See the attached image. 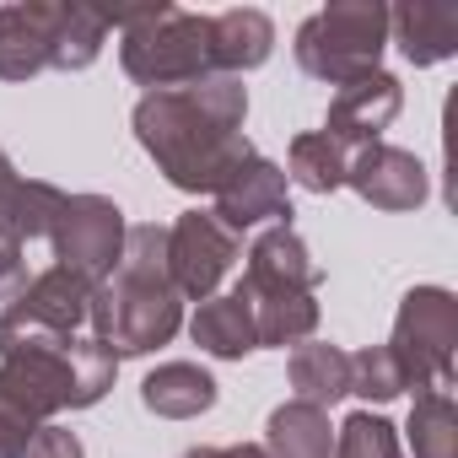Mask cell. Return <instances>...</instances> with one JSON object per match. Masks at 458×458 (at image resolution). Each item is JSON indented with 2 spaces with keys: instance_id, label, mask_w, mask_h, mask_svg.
I'll list each match as a JSON object with an SVG mask.
<instances>
[{
  "instance_id": "cell-1",
  "label": "cell",
  "mask_w": 458,
  "mask_h": 458,
  "mask_svg": "<svg viewBox=\"0 0 458 458\" xmlns=\"http://www.w3.org/2000/svg\"><path fill=\"white\" fill-rule=\"evenodd\" d=\"M243 119H249V87L238 76H205L194 87L146 92L130 114L140 151L183 194H216L226 173L254 157Z\"/></svg>"
},
{
  "instance_id": "cell-2",
  "label": "cell",
  "mask_w": 458,
  "mask_h": 458,
  "mask_svg": "<svg viewBox=\"0 0 458 458\" xmlns=\"http://www.w3.org/2000/svg\"><path fill=\"white\" fill-rule=\"evenodd\" d=\"M119 377V356L92 335H55L33 324H0V399L33 426L60 410H92Z\"/></svg>"
},
{
  "instance_id": "cell-3",
  "label": "cell",
  "mask_w": 458,
  "mask_h": 458,
  "mask_svg": "<svg viewBox=\"0 0 458 458\" xmlns=\"http://www.w3.org/2000/svg\"><path fill=\"white\" fill-rule=\"evenodd\" d=\"M87 324L114 356H151L183 329V297L167 276V226L140 221L124 233L114 276L92 286Z\"/></svg>"
},
{
  "instance_id": "cell-4",
  "label": "cell",
  "mask_w": 458,
  "mask_h": 458,
  "mask_svg": "<svg viewBox=\"0 0 458 458\" xmlns=\"http://www.w3.org/2000/svg\"><path fill=\"white\" fill-rule=\"evenodd\" d=\"M108 28L124 33L119 65L146 92H173V87H194V81L216 76V38H210L205 12H183V6L157 0V6L108 17Z\"/></svg>"
},
{
  "instance_id": "cell-5",
  "label": "cell",
  "mask_w": 458,
  "mask_h": 458,
  "mask_svg": "<svg viewBox=\"0 0 458 458\" xmlns=\"http://www.w3.org/2000/svg\"><path fill=\"white\" fill-rule=\"evenodd\" d=\"M383 49H388V6L383 0H335V6L313 12L297 28V44H292L297 65L329 87H345V81L383 71L377 65Z\"/></svg>"
},
{
  "instance_id": "cell-6",
  "label": "cell",
  "mask_w": 458,
  "mask_h": 458,
  "mask_svg": "<svg viewBox=\"0 0 458 458\" xmlns=\"http://www.w3.org/2000/svg\"><path fill=\"white\" fill-rule=\"evenodd\" d=\"M388 351L404 372V388H415V394L447 388L453 394V377H458V297L447 286L404 292V302L394 313Z\"/></svg>"
},
{
  "instance_id": "cell-7",
  "label": "cell",
  "mask_w": 458,
  "mask_h": 458,
  "mask_svg": "<svg viewBox=\"0 0 458 458\" xmlns=\"http://www.w3.org/2000/svg\"><path fill=\"white\" fill-rule=\"evenodd\" d=\"M124 233H130V221L108 194H65V205H60L44 243H49L60 270L98 286V281L114 276V265L124 254Z\"/></svg>"
},
{
  "instance_id": "cell-8",
  "label": "cell",
  "mask_w": 458,
  "mask_h": 458,
  "mask_svg": "<svg viewBox=\"0 0 458 458\" xmlns=\"http://www.w3.org/2000/svg\"><path fill=\"white\" fill-rule=\"evenodd\" d=\"M318 286H324V270L313 265L308 243L297 238V226L281 221V226H265V233L249 243L243 281L233 286V297H243L249 308H265V302L318 297Z\"/></svg>"
},
{
  "instance_id": "cell-9",
  "label": "cell",
  "mask_w": 458,
  "mask_h": 458,
  "mask_svg": "<svg viewBox=\"0 0 458 458\" xmlns=\"http://www.w3.org/2000/svg\"><path fill=\"white\" fill-rule=\"evenodd\" d=\"M233 265H238V238L210 210H183L167 226V276H173L183 302L216 297V286L226 281Z\"/></svg>"
},
{
  "instance_id": "cell-10",
  "label": "cell",
  "mask_w": 458,
  "mask_h": 458,
  "mask_svg": "<svg viewBox=\"0 0 458 458\" xmlns=\"http://www.w3.org/2000/svg\"><path fill=\"white\" fill-rule=\"evenodd\" d=\"M233 238H243L249 226H281V221H292V194H286V173L270 162V157H249V162H238L233 173L221 178V189H216V210H210Z\"/></svg>"
},
{
  "instance_id": "cell-11",
  "label": "cell",
  "mask_w": 458,
  "mask_h": 458,
  "mask_svg": "<svg viewBox=\"0 0 458 458\" xmlns=\"http://www.w3.org/2000/svg\"><path fill=\"white\" fill-rule=\"evenodd\" d=\"M345 183H351L372 210H415V205H426V194H431L426 162H420L415 151L388 146V140L356 146L351 162H345Z\"/></svg>"
},
{
  "instance_id": "cell-12",
  "label": "cell",
  "mask_w": 458,
  "mask_h": 458,
  "mask_svg": "<svg viewBox=\"0 0 458 458\" xmlns=\"http://www.w3.org/2000/svg\"><path fill=\"white\" fill-rule=\"evenodd\" d=\"M399 108H404L399 76L372 71V76H361V81L335 87L329 114H324V135L340 140V146H372V140H383V130L399 119Z\"/></svg>"
},
{
  "instance_id": "cell-13",
  "label": "cell",
  "mask_w": 458,
  "mask_h": 458,
  "mask_svg": "<svg viewBox=\"0 0 458 458\" xmlns=\"http://www.w3.org/2000/svg\"><path fill=\"white\" fill-rule=\"evenodd\" d=\"M55 6L60 0L0 6V81H33L38 71H55Z\"/></svg>"
},
{
  "instance_id": "cell-14",
  "label": "cell",
  "mask_w": 458,
  "mask_h": 458,
  "mask_svg": "<svg viewBox=\"0 0 458 458\" xmlns=\"http://www.w3.org/2000/svg\"><path fill=\"white\" fill-rule=\"evenodd\" d=\"M87 308H92V286L60 265L38 270L22 292V302L12 308L6 324H33V329H55V335H81L87 324Z\"/></svg>"
},
{
  "instance_id": "cell-15",
  "label": "cell",
  "mask_w": 458,
  "mask_h": 458,
  "mask_svg": "<svg viewBox=\"0 0 458 458\" xmlns=\"http://www.w3.org/2000/svg\"><path fill=\"white\" fill-rule=\"evenodd\" d=\"M388 44H399V55L426 71L458 55V6H437V0H404L388 12Z\"/></svg>"
},
{
  "instance_id": "cell-16",
  "label": "cell",
  "mask_w": 458,
  "mask_h": 458,
  "mask_svg": "<svg viewBox=\"0 0 458 458\" xmlns=\"http://www.w3.org/2000/svg\"><path fill=\"white\" fill-rule=\"evenodd\" d=\"M189 335H194V345L205 351V356H216V361H243V356H254L259 351V329H254V308L243 302V297H205L199 308H194V318H189Z\"/></svg>"
},
{
  "instance_id": "cell-17",
  "label": "cell",
  "mask_w": 458,
  "mask_h": 458,
  "mask_svg": "<svg viewBox=\"0 0 458 458\" xmlns=\"http://www.w3.org/2000/svg\"><path fill=\"white\" fill-rule=\"evenodd\" d=\"M210 38H216V76H243L259 71L276 55V22L254 6H233L210 17Z\"/></svg>"
},
{
  "instance_id": "cell-18",
  "label": "cell",
  "mask_w": 458,
  "mask_h": 458,
  "mask_svg": "<svg viewBox=\"0 0 458 458\" xmlns=\"http://www.w3.org/2000/svg\"><path fill=\"white\" fill-rule=\"evenodd\" d=\"M216 377L199 361H162L157 372H146L140 383V404L162 420H194L216 404Z\"/></svg>"
},
{
  "instance_id": "cell-19",
  "label": "cell",
  "mask_w": 458,
  "mask_h": 458,
  "mask_svg": "<svg viewBox=\"0 0 458 458\" xmlns=\"http://www.w3.org/2000/svg\"><path fill=\"white\" fill-rule=\"evenodd\" d=\"M286 377H292V394L302 404L329 410L351 394V351H340L329 340H302V345H292Z\"/></svg>"
},
{
  "instance_id": "cell-20",
  "label": "cell",
  "mask_w": 458,
  "mask_h": 458,
  "mask_svg": "<svg viewBox=\"0 0 458 458\" xmlns=\"http://www.w3.org/2000/svg\"><path fill=\"white\" fill-rule=\"evenodd\" d=\"M265 458H335V426L329 410L286 399L265 420Z\"/></svg>"
},
{
  "instance_id": "cell-21",
  "label": "cell",
  "mask_w": 458,
  "mask_h": 458,
  "mask_svg": "<svg viewBox=\"0 0 458 458\" xmlns=\"http://www.w3.org/2000/svg\"><path fill=\"white\" fill-rule=\"evenodd\" d=\"M345 162H351V151L340 140H329L324 130H308V135L292 140L281 173H286V183H297L308 194H335L345 183Z\"/></svg>"
},
{
  "instance_id": "cell-22",
  "label": "cell",
  "mask_w": 458,
  "mask_h": 458,
  "mask_svg": "<svg viewBox=\"0 0 458 458\" xmlns=\"http://www.w3.org/2000/svg\"><path fill=\"white\" fill-rule=\"evenodd\" d=\"M415 458H458V404L447 388L415 394L410 404V426H404Z\"/></svg>"
},
{
  "instance_id": "cell-23",
  "label": "cell",
  "mask_w": 458,
  "mask_h": 458,
  "mask_svg": "<svg viewBox=\"0 0 458 458\" xmlns=\"http://www.w3.org/2000/svg\"><path fill=\"white\" fill-rule=\"evenodd\" d=\"M108 44V17L92 6H55V71H87Z\"/></svg>"
},
{
  "instance_id": "cell-24",
  "label": "cell",
  "mask_w": 458,
  "mask_h": 458,
  "mask_svg": "<svg viewBox=\"0 0 458 458\" xmlns=\"http://www.w3.org/2000/svg\"><path fill=\"white\" fill-rule=\"evenodd\" d=\"M335 458H404L399 426L383 420V415H372V410H356L335 431Z\"/></svg>"
},
{
  "instance_id": "cell-25",
  "label": "cell",
  "mask_w": 458,
  "mask_h": 458,
  "mask_svg": "<svg viewBox=\"0 0 458 458\" xmlns=\"http://www.w3.org/2000/svg\"><path fill=\"white\" fill-rule=\"evenodd\" d=\"M351 394L356 399H372V404H388L404 394V372L394 361L388 345H367V351H351Z\"/></svg>"
},
{
  "instance_id": "cell-26",
  "label": "cell",
  "mask_w": 458,
  "mask_h": 458,
  "mask_svg": "<svg viewBox=\"0 0 458 458\" xmlns=\"http://www.w3.org/2000/svg\"><path fill=\"white\" fill-rule=\"evenodd\" d=\"M28 281H33V270H28V249L0 243V324H6V318H12V308L22 302Z\"/></svg>"
},
{
  "instance_id": "cell-27",
  "label": "cell",
  "mask_w": 458,
  "mask_h": 458,
  "mask_svg": "<svg viewBox=\"0 0 458 458\" xmlns=\"http://www.w3.org/2000/svg\"><path fill=\"white\" fill-rule=\"evenodd\" d=\"M22 458H87V447H81V437L76 431H65V426H38L33 431V442H28V453Z\"/></svg>"
},
{
  "instance_id": "cell-28",
  "label": "cell",
  "mask_w": 458,
  "mask_h": 458,
  "mask_svg": "<svg viewBox=\"0 0 458 458\" xmlns=\"http://www.w3.org/2000/svg\"><path fill=\"white\" fill-rule=\"evenodd\" d=\"M33 420L22 415V410H12L6 399H0V458H22L28 453V442H33Z\"/></svg>"
},
{
  "instance_id": "cell-29",
  "label": "cell",
  "mask_w": 458,
  "mask_h": 458,
  "mask_svg": "<svg viewBox=\"0 0 458 458\" xmlns=\"http://www.w3.org/2000/svg\"><path fill=\"white\" fill-rule=\"evenodd\" d=\"M178 458H265V447H259V442H233V447H189V453H178Z\"/></svg>"
},
{
  "instance_id": "cell-30",
  "label": "cell",
  "mask_w": 458,
  "mask_h": 458,
  "mask_svg": "<svg viewBox=\"0 0 458 458\" xmlns=\"http://www.w3.org/2000/svg\"><path fill=\"white\" fill-rule=\"evenodd\" d=\"M17 183V167H12V157H6V146H0V194H6Z\"/></svg>"
}]
</instances>
